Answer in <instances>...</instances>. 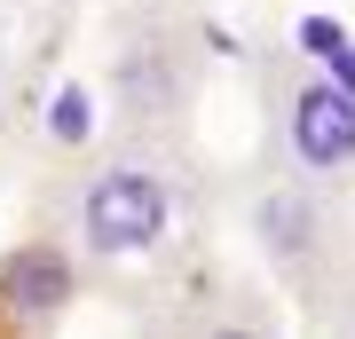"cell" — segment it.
<instances>
[{"mask_svg": "<svg viewBox=\"0 0 355 339\" xmlns=\"http://www.w3.org/2000/svg\"><path fill=\"white\" fill-rule=\"evenodd\" d=\"M174 229V182L150 158H103L71 189V245L87 261H142Z\"/></svg>", "mask_w": 355, "mask_h": 339, "instance_id": "1", "label": "cell"}, {"mask_svg": "<svg viewBox=\"0 0 355 339\" xmlns=\"http://www.w3.org/2000/svg\"><path fill=\"white\" fill-rule=\"evenodd\" d=\"M277 142H284V166L308 189L347 182L355 174V95L324 71H300L277 103Z\"/></svg>", "mask_w": 355, "mask_h": 339, "instance_id": "2", "label": "cell"}, {"mask_svg": "<svg viewBox=\"0 0 355 339\" xmlns=\"http://www.w3.org/2000/svg\"><path fill=\"white\" fill-rule=\"evenodd\" d=\"M205 339H277V324H261V315H221V324H205Z\"/></svg>", "mask_w": 355, "mask_h": 339, "instance_id": "3", "label": "cell"}]
</instances>
